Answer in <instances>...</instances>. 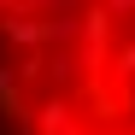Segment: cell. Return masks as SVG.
I'll return each mask as SVG.
<instances>
[{
  "label": "cell",
  "instance_id": "cell-2",
  "mask_svg": "<svg viewBox=\"0 0 135 135\" xmlns=\"http://www.w3.org/2000/svg\"><path fill=\"white\" fill-rule=\"evenodd\" d=\"M106 12H118V18H123V12H135V0H106Z\"/></svg>",
  "mask_w": 135,
  "mask_h": 135
},
{
  "label": "cell",
  "instance_id": "cell-1",
  "mask_svg": "<svg viewBox=\"0 0 135 135\" xmlns=\"http://www.w3.org/2000/svg\"><path fill=\"white\" fill-rule=\"evenodd\" d=\"M35 135H76V118H71V100L65 94L35 106Z\"/></svg>",
  "mask_w": 135,
  "mask_h": 135
},
{
  "label": "cell",
  "instance_id": "cell-3",
  "mask_svg": "<svg viewBox=\"0 0 135 135\" xmlns=\"http://www.w3.org/2000/svg\"><path fill=\"white\" fill-rule=\"evenodd\" d=\"M0 6H6V18H12V12H24V0H0Z\"/></svg>",
  "mask_w": 135,
  "mask_h": 135
}]
</instances>
